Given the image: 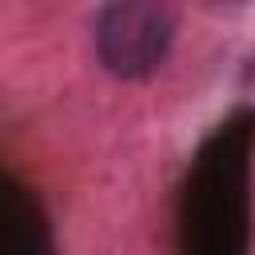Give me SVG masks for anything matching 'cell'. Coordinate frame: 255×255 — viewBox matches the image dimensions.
Here are the masks:
<instances>
[{"label":"cell","instance_id":"obj_1","mask_svg":"<svg viewBox=\"0 0 255 255\" xmlns=\"http://www.w3.org/2000/svg\"><path fill=\"white\" fill-rule=\"evenodd\" d=\"M175 40V12L167 4H108L96 20V52L120 80L151 76Z\"/></svg>","mask_w":255,"mask_h":255}]
</instances>
